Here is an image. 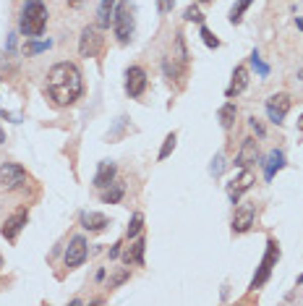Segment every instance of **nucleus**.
<instances>
[{
  "label": "nucleus",
  "instance_id": "nucleus-1",
  "mask_svg": "<svg viewBox=\"0 0 303 306\" xmlns=\"http://www.w3.org/2000/svg\"><path fill=\"white\" fill-rule=\"evenodd\" d=\"M44 92L53 100L55 108H68L84 95V76L76 63H55L47 71V81H44Z\"/></svg>",
  "mask_w": 303,
  "mask_h": 306
},
{
  "label": "nucleus",
  "instance_id": "nucleus-2",
  "mask_svg": "<svg viewBox=\"0 0 303 306\" xmlns=\"http://www.w3.org/2000/svg\"><path fill=\"white\" fill-rule=\"evenodd\" d=\"M47 19H50V13L42 0H24V6L19 11V32L26 39H37L47 29Z\"/></svg>",
  "mask_w": 303,
  "mask_h": 306
},
{
  "label": "nucleus",
  "instance_id": "nucleus-3",
  "mask_svg": "<svg viewBox=\"0 0 303 306\" xmlns=\"http://www.w3.org/2000/svg\"><path fill=\"white\" fill-rule=\"evenodd\" d=\"M133 6L128 3V0H120V3L115 6V13H113V32L118 37L120 45H128L131 37H133Z\"/></svg>",
  "mask_w": 303,
  "mask_h": 306
},
{
  "label": "nucleus",
  "instance_id": "nucleus-4",
  "mask_svg": "<svg viewBox=\"0 0 303 306\" xmlns=\"http://www.w3.org/2000/svg\"><path fill=\"white\" fill-rule=\"evenodd\" d=\"M277 262H280V243H277V238H267V251H264L262 262H259V270H256V275H254V280H251L248 288L259 290L269 280V275H272V270L277 267Z\"/></svg>",
  "mask_w": 303,
  "mask_h": 306
},
{
  "label": "nucleus",
  "instance_id": "nucleus-5",
  "mask_svg": "<svg viewBox=\"0 0 303 306\" xmlns=\"http://www.w3.org/2000/svg\"><path fill=\"white\" fill-rule=\"evenodd\" d=\"M105 48V37L99 32V26L97 24H89L81 29V37H79V55L81 58H97Z\"/></svg>",
  "mask_w": 303,
  "mask_h": 306
},
{
  "label": "nucleus",
  "instance_id": "nucleus-6",
  "mask_svg": "<svg viewBox=\"0 0 303 306\" xmlns=\"http://www.w3.org/2000/svg\"><path fill=\"white\" fill-rule=\"evenodd\" d=\"M29 181L26 167L19 162H3L0 165V189L3 191H16Z\"/></svg>",
  "mask_w": 303,
  "mask_h": 306
},
{
  "label": "nucleus",
  "instance_id": "nucleus-7",
  "mask_svg": "<svg viewBox=\"0 0 303 306\" xmlns=\"http://www.w3.org/2000/svg\"><path fill=\"white\" fill-rule=\"evenodd\" d=\"M290 108H293V97L287 92H275V95L267 97V115L275 126H282V120L290 113Z\"/></svg>",
  "mask_w": 303,
  "mask_h": 306
},
{
  "label": "nucleus",
  "instance_id": "nucleus-8",
  "mask_svg": "<svg viewBox=\"0 0 303 306\" xmlns=\"http://www.w3.org/2000/svg\"><path fill=\"white\" fill-rule=\"evenodd\" d=\"M149 86V73L144 66H128L126 68V95L131 100L144 97V92Z\"/></svg>",
  "mask_w": 303,
  "mask_h": 306
},
{
  "label": "nucleus",
  "instance_id": "nucleus-9",
  "mask_svg": "<svg viewBox=\"0 0 303 306\" xmlns=\"http://www.w3.org/2000/svg\"><path fill=\"white\" fill-rule=\"evenodd\" d=\"M254 183H256V176H254L251 167H238V176L227 183V196H230V202L238 204L240 196L254 189Z\"/></svg>",
  "mask_w": 303,
  "mask_h": 306
},
{
  "label": "nucleus",
  "instance_id": "nucleus-10",
  "mask_svg": "<svg viewBox=\"0 0 303 306\" xmlns=\"http://www.w3.org/2000/svg\"><path fill=\"white\" fill-rule=\"evenodd\" d=\"M26 223H29V209L26 207H19L13 215H8L3 220V225H0V233H3V238L8 243H16L19 241V233L26 228Z\"/></svg>",
  "mask_w": 303,
  "mask_h": 306
},
{
  "label": "nucleus",
  "instance_id": "nucleus-11",
  "mask_svg": "<svg viewBox=\"0 0 303 306\" xmlns=\"http://www.w3.org/2000/svg\"><path fill=\"white\" fill-rule=\"evenodd\" d=\"M86 256H89V243L84 236H73L68 241V246H66V254H63V265L68 270H76V267H81L86 262Z\"/></svg>",
  "mask_w": 303,
  "mask_h": 306
},
{
  "label": "nucleus",
  "instance_id": "nucleus-12",
  "mask_svg": "<svg viewBox=\"0 0 303 306\" xmlns=\"http://www.w3.org/2000/svg\"><path fill=\"white\" fill-rule=\"evenodd\" d=\"M254 220H256V207L251 204V202H246V204H240V207H235V215H233V233L235 236H240V233H248L251 228H254Z\"/></svg>",
  "mask_w": 303,
  "mask_h": 306
},
{
  "label": "nucleus",
  "instance_id": "nucleus-13",
  "mask_svg": "<svg viewBox=\"0 0 303 306\" xmlns=\"http://www.w3.org/2000/svg\"><path fill=\"white\" fill-rule=\"evenodd\" d=\"M256 160H259V144H256L254 136H246L235 155V167H251Z\"/></svg>",
  "mask_w": 303,
  "mask_h": 306
},
{
  "label": "nucleus",
  "instance_id": "nucleus-14",
  "mask_svg": "<svg viewBox=\"0 0 303 306\" xmlns=\"http://www.w3.org/2000/svg\"><path fill=\"white\" fill-rule=\"evenodd\" d=\"M79 225L84 228V231H89V233H99V231H105V228L110 225V217L102 215V212H94V209H84L79 215Z\"/></svg>",
  "mask_w": 303,
  "mask_h": 306
},
{
  "label": "nucleus",
  "instance_id": "nucleus-15",
  "mask_svg": "<svg viewBox=\"0 0 303 306\" xmlns=\"http://www.w3.org/2000/svg\"><path fill=\"white\" fill-rule=\"evenodd\" d=\"M246 86H248V68L246 66H235V71L230 76V84H227V89H225V97L233 100L238 95H243Z\"/></svg>",
  "mask_w": 303,
  "mask_h": 306
},
{
  "label": "nucleus",
  "instance_id": "nucleus-16",
  "mask_svg": "<svg viewBox=\"0 0 303 306\" xmlns=\"http://www.w3.org/2000/svg\"><path fill=\"white\" fill-rule=\"evenodd\" d=\"M162 73H165V79H168L170 84L175 81L180 86V84H183V79H186V63L175 60L173 55H165L162 58Z\"/></svg>",
  "mask_w": 303,
  "mask_h": 306
},
{
  "label": "nucleus",
  "instance_id": "nucleus-17",
  "mask_svg": "<svg viewBox=\"0 0 303 306\" xmlns=\"http://www.w3.org/2000/svg\"><path fill=\"white\" fill-rule=\"evenodd\" d=\"M144 251H146V238L144 236H136L133 243L123 251V262L128 267H144Z\"/></svg>",
  "mask_w": 303,
  "mask_h": 306
},
{
  "label": "nucleus",
  "instance_id": "nucleus-18",
  "mask_svg": "<svg viewBox=\"0 0 303 306\" xmlns=\"http://www.w3.org/2000/svg\"><path fill=\"white\" fill-rule=\"evenodd\" d=\"M115 176H118V165L113 162V160H102L99 165H97V173H94V178H92V183H94V189H105V186H110V183L115 181Z\"/></svg>",
  "mask_w": 303,
  "mask_h": 306
},
{
  "label": "nucleus",
  "instance_id": "nucleus-19",
  "mask_svg": "<svg viewBox=\"0 0 303 306\" xmlns=\"http://www.w3.org/2000/svg\"><path fill=\"white\" fill-rule=\"evenodd\" d=\"M262 165H264V178L272 181V178H275V173L285 167V152L282 149H272Z\"/></svg>",
  "mask_w": 303,
  "mask_h": 306
},
{
  "label": "nucleus",
  "instance_id": "nucleus-20",
  "mask_svg": "<svg viewBox=\"0 0 303 306\" xmlns=\"http://www.w3.org/2000/svg\"><path fill=\"white\" fill-rule=\"evenodd\" d=\"M115 6H118L115 0H99V8H97V26H99V29H110Z\"/></svg>",
  "mask_w": 303,
  "mask_h": 306
},
{
  "label": "nucleus",
  "instance_id": "nucleus-21",
  "mask_svg": "<svg viewBox=\"0 0 303 306\" xmlns=\"http://www.w3.org/2000/svg\"><path fill=\"white\" fill-rule=\"evenodd\" d=\"M123 194H126V186H123L120 181H113L110 186H105V189H102L99 199H102L105 204H118L120 199H123Z\"/></svg>",
  "mask_w": 303,
  "mask_h": 306
},
{
  "label": "nucleus",
  "instance_id": "nucleus-22",
  "mask_svg": "<svg viewBox=\"0 0 303 306\" xmlns=\"http://www.w3.org/2000/svg\"><path fill=\"white\" fill-rule=\"evenodd\" d=\"M235 115H238L235 102H225L222 108H220V113H217V118H220V126H222L225 131H230V128H233V123H235Z\"/></svg>",
  "mask_w": 303,
  "mask_h": 306
},
{
  "label": "nucleus",
  "instance_id": "nucleus-23",
  "mask_svg": "<svg viewBox=\"0 0 303 306\" xmlns=\"http://www.w3.org/2000/svg\"><path fill=\"white\" fill-rule=\"evenodd\" d=\"M173 48H175L173 58H175V60H180V63H186V66H188V60H191V53H188V48H186V34H183V32H175Z\"/></svg>",
  "mask_w": 303,
  "mask_h": 306
},
{
  "label": "nucleus",
  "instance_id": "nucleus-24",
  "mask_svg": "<svg viewBox=\"0 0 303 306\" xmlns=\"http://www.w3.org/2000/svg\"><path fill=\"white\" fill-rule=\"evenodd\" d=\"M53 48V39H29L26 45H24V55L26 58H32V55H39V53H44V50H50Z\"/></svg>",
  "mask_w": 303,
  "mask_h": 306
},
{
  "label": "nucleus",
  "instance_id": "nucleus-25",
  "mask_svg": "<svg viewBox=\"0 0 303 306\" xmlns=\"http://www.w3.org/2000/svg\"><path fill=\"white\" fill-rule=\"evenodd\" d=\"M175 144H178V131H170L168 136H165V142H162V147H160V155H157V160L162 162V160H168L170 155H173V149H175Z\"/></svg>",
  "mask_w": 303,
  "mask_h": 306
},
{
  "label": "nucleus",
  "instance_id": "nucleus-26",
  "mask_svg": "<svg viewBox=\"0 0 303 306\" xmlns=\"http://www.w3.org/2000/svg\"><path fill=\"white\" fill-rule=\"evenodd\" d=\"M144 231V212H133L131 215V223H128V231H126V238H136V236H141Z\"/></svg>",
  "mask_w": 303,
  "mask_h": 306
},
{
  "label": "nucleus",
  "instance_id": "nucleus-27",
  "mask_svg": "<svg viewBox=\"0 0 303 306\" xmlns=\"http://www.w3.org/2000/svg\"><path fill=\"white\" fill-rule=\"evenodd\" d=\"M251 3H254V0H238V3L230 8V24H240V21H243V13L248 11Z\"/></svg>",
  "mask_w": 303,
  "mask_h": 306
},
{
  "label": "nucleus",
  "instance_id": "nucleus-28",
  "mask_svg": "<svg viewBox=\"0 0 303 306\" xmlns=\"http://www.w3.org/2000/svg\"><path fill=\"white\" fill-rule=\"evenodd\" d=\"M199 34H201V42L207 45L209 50H217V48H220V39H217V34L212 32L209 26H204V24H201V29H199Z\"/></svg>",
  "mask_w": 303,
  "mask_h": 306
},
{
  "label": "nucleus",
  "instance_id": "nucleus-29",
  "mask_svg": "<svg viewBox=\"0 0 303 306\" xmlns=\"http://www.w3.org/2000/svg\"><path fill=\"white\" fill-rule=\"evenodd\" d=\"M251 66L256 68V73H259L262 76V79H267V76H269V66L264 63V60H262V55H259V50H254L251 53Z\"/></svg>",
  "mask_w": 303,
  "mask_h": 306
},
{
  "label": "nucleus",
  "instance_id": "nucleus-30",
  "mask_svg": "<svg viewBox=\"0 0 303 306\" xmlns=\"http://www.w3.org/2000/svg\"><path fill=\"white\" fill-rule=\"evenodd\" d=\"M126 280H131V270H120L118 275H113V278L108 280V290H115V288H120Z\"/></svg>",
  "mask_w": 303,
  "mask_h": 306
},
{
  "label": "nucleus",
  "instance_id": "nucleus-31",
  "mask_svg": "<svg viewBox=\"0 0 303 306\" xmlns=\"http://www.w3.org/2000/svg\"><path fill=\"white\" fill-rule=\"evenodd\" d=\"M183 19L186 21H193V24H204V13L199 11V6H188L183 11Z\"/></svg>",
  "mask_w": 303,
  "mask_h": 306
},
{
  "label": "nucleus",
  "instance_id": "nucleus-32",
  "mask_svg": "<svg viewBox=\"0 0 303 306\" xmlns=\"http://www.w3.org/2000/svg\"><path fill=\"white\" fill-rule=\"evenodd\" d=\"M222 170H225V155H222V152H217L215 160H212V165H209V173L217 178V176H222Z\"/></svg>",
  "mask_w": 303,
  "mask_h": 306
},
{
  "label": "nucleus",
  "instance_id": "nucleus-33",
  "mask_svg": "<svg viewBox=\"0 0 303 306\" xmlns=\"http://www.w3.org/2000/svg\"><path fill=\"white\" fill-rule=\"evenodd\" d=\"M248 126L256 131V136H259V139H264V136H267V131H264V126H262V120L256 118V115H251V118H248Z\"/></svg>",
  "mask_w": 303,
  "mask_h": 306
},
{
  "label": "nucleus",
  "instance_id": "nucleus-34",
  "mask_svg": "<svg viewBox=\"0 0 303 306\" xmlns=\"http://www.w3.org/2000/svg\"><path fill=\"white\" fill-rule=\"evenodd\" d=\"M175 6V0H157V11H160V16H165V13H170Z\"/></svg>",
  "mask_w": 303,
  "mask_h": 306
},
{
  "label": "nucleus",
  "instance_id": "nucleus-35",
  "mask_svg": "<svg viewBox=\"0 0 303 306\" xmlns=\"http://www.w3.org/2000/svg\"><path fill=\"white\" fill-rule=\"evenodd\" d=\"M120 246H123L120 241H115L113 246H110V259H118V256H120Z\"/></svg>",
  "mask_w": 303,
  "mask_h": 306
},
{
  "label": "nucleus",
  "instance_id": "nucleus-36",
  "mask_svg": "<svg viewBox=\"0 0 303 306\" xmlns=\"http://www.w3.org/2000/svg\"><path fill=\"white\" fill-rule=\"evenodd\" d=\"M105 275H108V270L99 267V270H97V275H94V280H97V283H102V280H105Z\"/></svg>",
  "mask_w": 303,
  "mask_h": 306
},
{
  "label": "nucleus",
  "instance_id": "nucleus-37",
  "mask_svg": "<svg viewBox=\"0 0 303 306\" xmlns=\"http://www.w3.org/2000/svg\"><path fill=\"white\" fill-rule=\"evenodd\" d=\"M66 3H68V6H81L84 0H66Z\"/></svg>",
  "mask_w": 303,
  "mask_h": 306
},
{
  "label": "nucleus",
  "instance_id": "nucleus-38",
  "mask_svg": "<svg viewBox=\"0 0 303 306\" xmlns=\"http://www.w3.org/2000/svg\"><path fill=\"white\" fill-rule=\"evenodd\" d=\"M0 144H6V131H3V126H0Z\"/></svg>",
  "mask_w": 303,
  "mask_h": 306
},
{
  "label": "nucleus",
  "instance_id": "nucleus-39",
  "mask_svg": "<svg viewBox=\"0 0 303 306\" xmlns=\"http://www.w3.org/2000/svg\"><path fill=\"white\" fill-rule=\"evenodd\" d=\"M298 131H300V134H303V115H300V118H298Z\"/></svg>",
  "mask_w": 303,
  "mask_h": 306
},
{
  "label": "nucleus",
  "instance_id": "nucleus-40",
  "mask_svg": "<svg viewBox=\"0 0 303 306\" xmlns=\"http://www.w3.org/2000/svg\"><path fill=\"white\" fill-rule=\"evenodd\" d=\"M295 26H298L300 32H303V19H295Z\"/></svg>",
  "mask_w": 303,
  "mask_h": 306
},
{
  "label": "nucleus",
  "instance_id": "nucleus-41",
  "mask_svg": "<svg viewBox=\"0 0 303 306\" xmlns=\"http://www.w3.org/2000/svg\"><path fill=\"white\" fill-rule=\"evenodd\" d=\"M199 3H215V0H199Z\"/></svg>",
  "mask_w": 303,
  "mask_h": 306
},
{
  "label": "nucleus",
  "instance_id": "nucleus-42",
  "mask_svg": "<svg viewBox=\"0 0 303 306\" xmlns=\"http://www.w3.org/2000/svg\"><path fill=\"white\" fill-rule=\"evenodd\" d=\"M0 267H3V254H0Z\"/></svg>",
  "mask_w": 303,
  "mask_h": 306
}]
</instances>
